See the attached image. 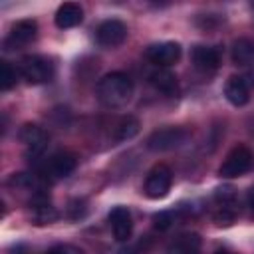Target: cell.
Here are the masks:
<instances>
[{
	"label": "cell",
	"instance_id": "obj_1",
	"mask_svg": "<svg viewBox=\"0 0 254 254\" xmlns=\"http://www.w3.org/2000/svg\"><path fill=\"white\" fill-rule=\"evenodd\" d=\"M95 95H97L99 103L109 109L123 107L133 97V81L123 71L105 73L95 85Z\"/></svg>",
	"mask_w": 254,
	"mask_h": 254
},
{
	"label": "cell",
	"instance_id": "obj_2",
	"mask_svg": "<svg viewBox=\"0 0 254 254\" xmlns=\"http://www.w3.org/2000/svg\"><path fill=\"white\" fill-rule=\"evenodd\" d=\"M238 216V194L234 187L222 185L212 194V218L218 226H230Z\"/></svg>",
	"mask_w": 254,
	"mask_h": 254
},
{
	"label": "cell",
	"instance_id": "obj_3",
	"mask_svg": "<svg viewBox=\"0 0 254 254\" xmlns=\"http://www.w3.org/2000/svg\"><path fill=\"white\" fill-rule=\"evenodd\" d=\"M18 69H20V77L26 79V83L30 85H42L52 81L54 77V64L40 54L24 56L18 64Z\"/></svg>",
	"mask_w": 254,
	"mask_h": 254
},
{
	"label": "cell",
	"instance_id": "obj_4",
	"mask_svg": "<svg viewBox=\"0 0 254 254\" xmlns=\"http://www.w3.org/2000/svg\"><path fill=\"white\" fill-rule=\"evenodd\" d=\"M189 139H190V131L185 127H163V129L153 131L147 137V149L155 153L173 151V149L183 147Z\"/></svg>",
	"mask_w": 254,
	"mask_h": 254
},
{
	"label": "cell",
	"instance_id": "obj_5",
	"mask_svg": "<svg viewBox=\"0 0 254 254\" xmlns=\"http://www.w3.org/2000/svg\"><path fill=\"white\" fill-rule=\"evenodd\" d=\"M77 167V157L71 151H58L52 157H48L40 165V175L46 181H62L67 179Z\"/></svg>",
	"mask_w": 254,
	"mask_h": 254
},
{
	"label": "cell",
	"instance_id": "obj_6",
	"mask_svg": "<svg viewBox=\"0 0 254 254\" xmlns=\"http://www.w3.org/2000/svg\"><path fill=\"white\" fill-rule=\"evenodd\" d=\"M252 151L246 145H236L228 151V155L224 157V161L218 167V177L220 179H234V177H242L244 173L250 171L252 167Z\"/></svg>",
	"mask_w": 254,
	"mask_h": 254
},
{
	"label": "cell",
	"instance_id": "obj_7",
	"mask_svg": "<svg viewBox=\"0 0 254 254\" xmlns=\"http://www.w3.org/2000/svg\"><path fill=\"white\" fill-rule=\"evenodd\" d=\"M171 185H173V171L167 165L159 163V165H155L147 173L145 183H143V192H145L147 198L159 200V198H163V196L169 194Z\"/></svg>",
	"mask_w": 254,
	"mask_h": 254
},
{
	"label": "cell",
	"instance_id": "obj_8",
	"mask_svg": "<svg viewBox=\"0 0 254 254\" xmlns=\"http://www.w3.org/2000/svg\"><path fill=\"white\" fill-rule=\"evenodd\" d=\"M18 137H20V141H22L24 147H26L28 159H30V161L34 159V161L38 163V159L44 155V151H46V147H48V143H50L48 131H46L44 127L36 125V123H24V125L20 127Z\"/></svg>",
	"mask_w": 254,
	"mask_h": 254
},
{
	"label": "cell",
	"instance_id": "obj_9",
	"mask_svg": "<svg viewBox=\"0 0 254 254\" xmlns=\"http://www.w3.org/2000/svg\"><path fill=\"white\" fill-rule=\"evenodd\" d=\"M127 36H129L127 24L117 18L103 20L95 30V42L101 48H117L127 40Z\"/></svg>",
	"mask_w": 254,
	"mask_h": 254
},
{
	"label": "cell",
	"instance_id": "obj_10",
	"mask_svg": "<svg viewBox=\"0 0 254 254\" xmlns=\"http://www.w3.org/2000/svg\"><path fill=\"white\" fill-rule=\"evenodd\" d=\"M36 36H38V22L36 20H32V18L18 20L10 28V32L4 40V48L6 50H20V48L28 46L30 42H34Z\"/></svg>",
	"mask_w": 254,
	"mask_h": 254
},
{
	"label": "cell",
	"instance_id": "obj_11",
	"mask_svg": "<svg viewBox=\"0 0 254 254\" xmlns=\"http://www.w3.org/2000/svg\"><path fill=\"white\" fill-rule=\"evenodd\" d=\"M145 58L155 67H169L179 62L181 58V46L177 42H157L145 48Z\"/></svg>",
	"mask_w": 254,
	"mask_h": 254
},
{
	"label": "cell",
	"instance_id": "obj_12",
	"mask_svg": "<svg viewBox=\"0 0 254 254\" xmlns=\"http://www.w3.org/2000/svg\"><path fill=\"white\" fill-rule=\"evenodd\" d=\"M28 208H30V220L34 224H38V226L52 224L58 218V210L52 204V198H50V192L48 190H42L36 196H32L28 200Z\"/></svg>",
	"mask_w": 254,
	"mask_h": 254
},
{
	"label": "cell",
	"instance_id": "obj_13",
	"mask_svg": "<svg viewBox=\"0 0 254 254\" xmlns=\"http://www.w3.org/2000/svg\"><path fill=\"white\" fill-rule=\"evenodd\" d=\"M220 48L218 46H204L198 44L190 50V62L192 65L202 73H212L220 67Z\"/></svg>",
	"mask_w": 254,
	"mask_h": 254
},
{
	"label": "cell",
	"instance_id": "obj_14",
	"mask_svg": "<svg viewBox=\"0 0 254 254\" xmlns=\"http://www.w3.org/2000/svg\"><path fill=\"white\" fill-rule=\"evenodd\" d=\"M109 226L117 242H127L133 232V216L127 206H113L109 210Z\"/></svg>",
	"mask_w": 254,
	"mask_h": 254
},
{
	"label": "cell",
	"instance_id": "obj_15",
	"mask_svg": "<svg viewBox=\"0 0 254 254\" xmlns=\"http://www.w3.org/2000/svg\"><path fill=\"white\" fill-rule=\"evenodd\" d=\"M224 97L234 107H242L250 99V83L244 75H230L224 83Z\"/></svg>",
	"mask_w": 254,
	"mask_h": 254
},
{
	"label": "cell",
	"instance_id": "obj_16",
	"mask_svg": "<svg viewBox=\"0 0 254 254\" xmlns=\"http://www.w3.org/2000/svg\"><path fill=\"white\" fill-rule=\"evenodd\" d=\"M202 238L196 232H183L179 236H175L165 254H202Z\"/></svg>",
	"mask_w": 254,
	"mask_h": 254
},
{
	"label": "cell",
	"instance_id": "obj_17",
	"mask_svg": "<svg viewBox=\"0 0 254 254\" xmlns=\"http://www.w3.org/2000/svg\"><path fill=\"white\" fill-rule=\"evenodd\" d=\"M147 77H149V83H151L157 91H161L163 95H167V97L177 95V91H179V81H177V75H175L171 69H167V67H155V69L149 71Z\"/></svg>",
	"mask_w": 254,
	"mask_h": 254
},
{
	"label": "cell",
	"instance_id": "obj_18",
	"mask_svg": "<svg viewBox=\"0 0 254 254\" xmlns=\"http://www.w3.org/2000/svg\"><path fill=\"white\" fill-rule=\"evenodd\" d=\"M83 20V8L77 4V2H64L60 4V8L56 10V16H54V22L60 30H69V28H75L79 26Z\"/></svg>",
	"mask_w": 254,
	"mask_h": 254
},
{
	"label": "cell",
	"instance_id": "obj_19",
	"mask_svg": "<svg viewBox=\"0 0 254 254\" xmlns=\"http://www.w3.org/2000/svg\"><path fill=\"white\" fill-rule=\"evenodd\" d=\"M230 60L234 65H240V67L254 65V42L248 38L234 40L230 48Z\"/></svg>",
	"mask_w": 254,
	"mask_h": 254
},
{
	"label": "cell",
	"instance_id": "obj_20",
	"mask_svg": "<svg viewBox=\"0 0 254 254\" xmlns=\"http://www.w3.org/2000/svg\"><path fill=\"white\" fill-rule=\"evenodd\" d=\"M141 129V123L133 115H123L115 125V139L117 141H129L133 139Z\"/></svg>",
	"mask_w": 254,
	"mask_h": 254
},
{
	"label": "cell",
	"instance_id": "obj_21",
	"mask_svg": "<svg viewBox=\"0 0 254 254\" xmlns=\"http://www.w3.org/2000/svg\"><path fill=\"white\" fill-rule=\"evenodd\" d=\"M18 77H20V69L14 67L10 62H0V85L4 91L12 89L16 83H18Z\"/></svg>",
	"mask_w": 254,
	"mask_h": 254
},
{
	"label": "cell",
	"instance_id": "obj_22",
	"mask_svg": "<svg viewBox=\"0 0 254 254\" xmlns=\"http://www.w3.org/2000/svg\"><path fill=\"white\" fill-rule=\"evenodd\" d=\"M85 212H87L85 200H81V198H73V200H69V206H67V214H69V218H73V220L83 218Z\"/></svg>",
	"mask_w": 254,
	"mask_h": 254
},
{
	"label": "cell",
	"instance_id": "obj_23",
	"mask_svg": "<svg viewBox=\"0 0 254 254\" xmlns=\"http://www.w3.org/2000/svg\"><path fill=\"white\" fill-rule=\"evenodd\" d=\"M153 222H155V228L159 230H167L173 222H175V214L171 210H163V212H157L153 216Z\"/></svg>",
	"mask_w": 254,
	"mask_h": 254
},
{
	"label": "cell",
	"instance_id": "obj_24",
	"mask_svg": "<svg viewBox=\"0 0 254 254\" xmlns=\"http://www.w3.org/2000/svg\"><path fill=\"white\" fill-rule=\"evenodd\" d=\"M46 254H83V250L77 246H71V244H56Z\"/></svg>",
	"mask_w": 254,
	"mask_h": 254
},
{
	"label": "cell",
	"instance_id": "obj_25",
	"mask_svg": "<svg viewBox=\"0 0 254 254\" xmlns=\"http://www.w3.org/2000/svg\"><path fill=\"white\" fill-rule=\"evenodd\" d=\"M141 246H143V242H139V244H135V246H127V248H121L117 254H145V248L141 250Z\"/></svg>",
	"mask_w": 254,
	"mask_h": 254
},
{
	"label": "cell",
	"instance_id": "obj_26",
	"mask_svg": "<svg viewBox=\"0 0 254 254\" xmlns=\"http://www.w3.org/2000/svg\"><path fill=\"white\" fill-rule=\"evenodd\" d=\"M246 202H248V208H250V212L254 214V185L248 189V192H246Z\"/></svg>",
	"mask_w": 254,
	"mask_h": 254
},
{
	"label": "cell",
	"instance_id": "obj_27",
	"mask_svg": "<svg viewBox=\"0 0 254 254\" xmlns=\"http://www.w3.org/2000/svg\"><path fill=\"white\" fill-rule=\"evenodd\" d=\"M8 254H28V248L24 244H16V246H12L8 250Z\"/></svg>",
	"mask_w": 254,
	"mask_h": 254
},
{
	"label": "cell",
	"instance_id": "obj_28",
	"mask_svg": "<svg viewBox=\"0 0 254 254\" xmlns=\"http://www.w3.org/2000/svg\"><path fill=\"white\" fill-rule=\"evenodd\" d=\"M214 254H238V252H232V250H228V248H218Z\"/></svg>",
	"mask_w": 254,
	"mask_h": 254
},
{
	"label": "cell",
	"instance_id": "obj_29",
	"mask_svg": "<svg viewBox=\"0 0 254 254\" xmlns=\"http://www.w3.org/2000/svg\"><path fill=\"white\" fill-rule=\"evenodd\" d=\"M250 8H252V10H254V4H250Z\"/></svg>",
	"mask_w": 254,
	"mask_h": 254
}]
</instances>
